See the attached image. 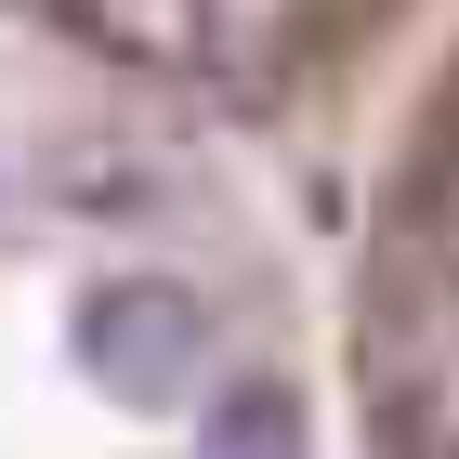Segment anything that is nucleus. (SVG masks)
I'll return each mask as SVG.
<instances>
[{"instance_id":"f257e3e1","label":"nucleus","mask_w":459,"mask_h":459,"mask_svg":"<svg viewBox=\"0 0 459 459\" xmlns=\"http://www.w3.org/2000/svg\"><path fill=\"white\" fill-rule=\"evenodd\" d=\"M66 354H79V381L106 394V407L171 420L184 394L211 381V302H197L184 276H106V289H79Z\"/></svg>"},{"instance_id":"f03ea898","label":"nucleus","mask_w":459,"mask_h":459,"mask_svg":"<svg viewBox=\"0 0 459 459\" xmlns=\"http://www.w3.org/2000/svg\"><path fill=\"white\" fill-rule=\"evenodd\" d=\"M197 459H302V394L289 381H223L211 420H197Z\"/></svg>"}]
</instances>
